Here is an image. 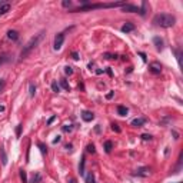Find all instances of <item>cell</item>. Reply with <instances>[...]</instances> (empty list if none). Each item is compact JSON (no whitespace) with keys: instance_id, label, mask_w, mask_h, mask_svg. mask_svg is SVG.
Wrapping results in <instances>:
<instances>
[{"instance_id":"4","label":"cell","mask_w":183,"mask_h":183,"mask_svg":"<svg viewBox=\"0 0 183 183\" xmlns=\"http://www.w3.org/2000/svg\"><path fill=\"white\" fill-rule=\"evenodd\" d=\"M149 70L152 72V73H155V75H159L162 72V66H160V63H158V62H153V63L149 65Z\"/></svg>"},{"instance_id":"37","label":"cell","mask_w":183,"mask_h":183,"mask_svg":"<svg viewBox=\"0 0 183 183\" xmlns=\"http://www.w3.org/2000/svg\"><path fill=\"white\" fill-rule=\"evenodd\" d=\"M60 142V136H57L56 139H55V140H53V143H59Z\"/></svg>"},{"instance_id":"11","label":"cell","mask_w":183,"mask_h":183,"mask_svg":"<svg viewBox=\"0 0 183 183\" xmlns=\"http://www.w3.org/2000/svg\"><path fill=\"white\" fill-rule=\"evenodd\" d=\"M135 30V25H132V23H126V25L122 26V32L123 33H130V32Z\"/></svg>"},{"instance_id":"23","label":"cell","mask_w":183,"mask_h":183,"mask_svg":"<svg viewBox=\"0 0 183 183\" xmlns=\"http://www.w3.org/2000/svg\"><path fill=\"white\" fill-rule=\"evenodd\" d=\"M52 90L55 92V93H59V92H60V86L57 85L56 82H53V83H52Z\"/></svg>"},{"instance_id":"16","label":"cell","mask_w":183,"mask_h":183,"mask_svg":"<svg viewBox=\"0 0 183 183\" xmlns=\"http://www.w3.org/2000/svg\"><path fill=\"white\" fill-rule=\"evenodd\" d=\"M148 9H149L148 2H143V3H142V7H139V13H140L142 16H145V15H146V12H148Z\"/></svg>"},{"instance_id":"12","label":"cell","mask_w":183,"mask_h":183,"mask_svg":"<svg viewBox=\"0 0 183 183\" xmlns=\"http://www.w3.org/2000/svg\"><path fill=\"white\" fill-rule=\"evenodd\" d=\"M0 156H2V165L6 166V165H7V155H6L3 146H0Z\"/></svg>"},{"instance_id":"13","label":"cell","mask_w":183,"mask_h":183,"mask_svg":"<svg viewBox=\"0 0 183 183\" xmlns=\"http://www.w3.org/2000/svg\"><path fill=\"white\" fill-rule=\"evenodd\" d=\"M7 37H9L10 40H17V39H19V32L17 30H9L7 32Z\"/></svg>"},{"instance_id":"39","label":"cell","mask_w":183,"mask_h":183,"mask_svg":"<svg viewBox=\"0 0 183 183\" xmlns=\"http://www.w3.org/2000/svg\"><path fill=\"white\" fill-rule=\"evenodd\" d=\"M140 56H142L143 62H146V56H145V53H140Z\"/></svg>"},{"instance_id":"25","label":"cell","mask_w":183,"mask_h":183,"mask_svg":"<svg viewBox=\"0 0 183 183\" xmlns=\"http://www.w3.org/2000/svg\"><path fill=\"white\" fill-rule=\"evenodd\" d=\"M87 152H89V153H95V152H96V150H95V145H93V143L87 145Z\"/></svg>"},{"instance_id":"24","label":"cell","mask_w":183,"mask_h":183,"mask_svg":"<svg viewBox=\"0 0 183 183\" xmlns=\"http://www.w3.org/2000/svg\"><path fill=\"white\" fill-rule=\"evenodd\" d=\"M29 92H30V96L35 97V95H36V86L33 85V83H30V86H29Z\"/></svg>"},{"instance_id":"36","label":"cell","mask_w":183,"mask_h":183,"mask_svg":"<svg viewBox=\"0 0 183 183\" xmlns=\"http://www.w3.org/2000/svg\"><path fill=\"white\" fill-rule=\"evenodd\" d=\"M55 119H56V116L50 117V119H49V120H47V125H52V123H53V120H55Z\"/></svg>"},{"instance_id":"8","label":"cell","mask_w":183,"mask_h":183,"mask_svg":"<svg viewBox=\"0 0 183 183\" xmlns=\"http://www.w3.org/2000/svg\"><path fill=\"white\" fill-rule=\"evenodd\" d=\"M82 119L85 120V122H92L93 119H95V115L89 110H85V112H82Z\"/></svg>"},{"instance_id":"21","label":"cell","mask_w":183,"mask_h":183,"mask_svg":"<svg viewBox=\"0 0 183 183\" xmlns=\"http://www.w3.org/2000/svg\"><path fill=\"white\" fill-rule=\"evenodd\" d=\"M20 179L23 183H27V175H26V170L20 169Z\"/></svg>"},{"instance_id":"22","label":"cell","mask_w":183,"mask_h":183,"mask_svg":"<svg viewBox=\"0 0 183 183\" xmlns=\"http://www.w3.org/2000/svg\"><path fill=\"white\" fill-rule=\"evenodd\" d=\"M60 86L65 89V90H67V92H70V86H69V83H67L66 80H60Z\"/></svg>"},{"instance_id":"29","label":"cell","mask_w":183,"mask_h":183,"mask_svg":"<svg viewBox=\"0 0 183 183\" xmlns=\"http://www.w3.org/2000/svg\"><path fill=\"white\" fill-rule=\"evenodd\" d=\"M142 139L143 140H152V136L150 135H142Z\"/></svg>"},{"instance_id":"32","label":"cell","mask_w":183,"mask_h":183,"mask_svg":"<svg viewBox=\"0 0 183 183\" xmlns=\"http://www.w3.org/2000/svg\"><path fill=\"white\" fill-rule=\"evenodd\" d=\"M5 85H6V82L3 80V79H0V92L3 90V87H5Z\"/></svg>"},{"instance_id":"5","label":"cell","mask_w":183,"mask_h":183,"mask_svg":"<svg viewBox=\"0 0 183 183\" xmlns=\"http://www.w3.org/2000/svg\"><path fill=\"white\" fill-rule=\"evenodd\" d=\"M135 176H143V178H148L149 175H150V169L149 168H139L136 172L133 173Z\"/></svg>"},{"instance_id":"26","label":"cell","mask_w":183,"mask_h":183,"mask_svg":"<svg viewBox=\"0 0 183 183\" xmlns=\"http://www.w3.org/2000/svg\"><path fill=\"white\" fill-rule=\"evenodd\" d=\"M65 73H66V75H72V73H73V69H72L70 66H66L65 67Z\"/></svg>"},{"instance_id":"18","label":"cell","mask_w":183,"mask_h":183,"mask_svg":"<svg viewBox=\"0 0 183 183\" xmlns=\"http://www.w3.org/2000/svg\"><path fill=\"white\" fill-rule=\"evenodd\" d=\"M175 55H176V59H178V63H179V67H182V52L176 49L175 50Z\"/></svg>"},{"instance_id":"27","label":"cell","mask_w":183,"mask_h":183,"mask_svg":"<svg viewBox=\"0 0 183 183\" xmlns=\"http://www.w3.org/2000/svg\"><path fill=\"white\" fill-rule=\"evenodd\" d=\"M62 5H63V7H70V6H72V2H70V0H69V2H67V0H65Z\"/></svg>"},{"instance_id":"14","label":"cell","mask_w":183,"mask_h":183,"mask_svg":"<svg viewBox=\"0 0 183 183\" xmlns=\"http://www.w3.org/2000/svg\"><path fill=\"white\" fill-rule=\"evenodd\" d=\"M85 165H86V159L83 156L80 159V165H79V173H80L82 176H85Z\"/></svg>"},{"instance_id":"20","label":"cell","mask_w":183,"mask_h":183,"mask_svg":"<svg viewBox=\"0 0 183 183\" xmlns=\"http://www.w3.org/2000/svg\"><path fill=\"white\" fill-rule=\"evenodd\" d=\"M40 180H42L40 173H35L33 175V179H32V183H40Z\"/></svg>"},{"instance_id":"34","label":"cell","mask_w":183,"mask_h":183,"mask_svg":"<svg viewBox=\"0 0 183 183\" xmlns=\"http://www.w3.org/2000/svg\"><path fill=\"white\" fill-rule=\"evenodd\" d=\"M20 132H22V125H19L17 129H16V135H17V136H20Z\"/></svg>"},{"instance_id":"41","label":"cell","mask_w":183,"mask_h":183,"mask_svg":"<svg viewBox=\"0 0 183 183\" xmlns=\"http://www.w3.org/2000/svg\"><path fill=\"white\" fill-rule=\"evenodd\" d=\"M5 110V106H0V112H3Z\"/></svg>"},{"instance_id":"19","label":"cell","mask_w":183,"mask_h":183,"mask_svg":"<svg viewBox=\"0 0 183 183\" xmlns=\"http://www.w3.org/2000/svg\"><path fill=\"white\" fill-rule=\"evenodd\" d=\"M113 149V143L110 142V140H107V142H105V150H106V153H110Z\"/></svg>"},{"instance_id":"33","label":"cell","mask_w":183,"mask_h":183,"mask_svg":"<svg viewBox=\"0 0 183 183\" xmlns=\"http://www.w3.org/2000/svg\"><path fill=\"white\" fill-rule=\"evenodd\" d=\"M113 95H115V92H113V90H110V92H109V93H107V95H106V99H112V97H113Z\"/></svg>"},{"instance_id":"9","label":"cell","mask_w":183,"mask_h":183,"mask_svg":"<svg viewBox=\"0 0 183 183\" xmlns=\"http://www.w3.org/2000/svg\"><path fill=\"white\" fill-rule=\"evenodd\" d=\"M145 123H146V119H145V117H136V119H133V120H132V126L142 127Z\"/></svg>"},{"instance_id":"7","label":"cell","mask_w":183,"mask_h":183,"mask_svg":"<svg viewBox=\"0 0 183 183\" xmlns=\"http://www.w3.org/2000/svg\"><path fill=\"white\" fill-rule=\"evenodd\" d=\"M10 7H12V5L9 2H2V3H0V16L6 15L7 12L10 10Z\"/></svg>"},{"instance_id":"38","label":"cell","mask_w":183,"mask_h":183,"mask_svg":"<svg viewBox=\"0 0 183 183\" xmlns=\"http://www.w3.org/2000/svg\"><path fill=\"white\" fill-rule=\"evenodd\" d=\"M5 60H6V57H5V56H2V57H0V65H2V63H3Z\"/></svg>"},{"instance_id":"35","label":"cell","mask_w":183,"mask_h":183,"mask_svg":"<svg viewBox=\"0 0 183 183\" xmlns=\"http://www.w3.org/2000/svg\"><path fill=\"white\" fill-rule=\"evenodd\" d=\"M63 130H65V132H70V130H72V126H67V125H66V126L63 127Z\"/></svg>"},{"instance_id":"1","label":"cell","mask_w":183,"mask_h":183,"mask_svg":"<svg viewBox=\"0 0 183 183\" xmlns=\"http://www.w3.org/2000/svg\"><path fill=\"white\" fill-rule=\"evenodd\" d=\"M153 23L159 27H165V29H168V27H172L175 26L176 23V17L173 15H169V13H159L153 17Z\"/></svg>"},{"instance_id":"28","label":"cell","mask_w":183,"mask_h":183,"mask_svg":"<svg viewBox=\"0 0 183 183\" xmlns=\"http://www.w3.org/2000/svg\"><path fill=\"white\" fill-rule=\"evenodd\" d=\"M37 145H39V148H40L42 153H47V149H46L45 146H43V145H42V143H37Z\"/></svg>"},{"instance_id":"31","label":"cell","mask_w":183,"mask_h":183,"mask_svg":"<svg viewBox=\"0 0 183 183\" xmlns=\"http://www.w3.org/2000/svg\"><path fill=\"white\" fill-rule=\"evenodd\" d=\"M112 129H113V130H115V132H117V133L120 132V127L117 126V125H112Z\"/></svg>"},{"instance_id":"3","label":"cell","mask_w":183,"mask_h":183,"mask_svg":"<svg viewBox=\"0 0 183 183\" xmlns=\"http://www.w3.org/2000/svg\"><path fill=\"white\" fill-rule=\"evenodd\" d=\"M63 42H65V35H63V33H57V36L55 37L53 49H55V50H60L62 46H63Z\"/></svg>"},{"instance_id":"40","label":"cell","mask_w":183,"mask_h":183,"mask_svg":"<svg viewBox=\"0 0 183 183\" xmlns=\"http://www.w3.org/2000/svg\"><path fill=\"white\" fill-rule=\"evenodd\" d=\"M69 183H76V180H75V179H70V180H69Z\"/></svg>"},{"instance_id":"10","label":"cell","mask_w":183,"mask_h":183,"mask_svg":"<svg viewBox=\"0 0 183 183\" xmlns=\"http://www.w3.org/2000/svg\"><path fill=\"white\" fill-rule=\"evenodd\" d=\"M153 43H155V46H156V49H158V50H162V49H163V40L159 37V36L153 37Z\"/></svg>"},{"instance_id":"17","label":"cell","mask_w":183,"mask_h":183,"mask_svg":"<svg viewBox=\"0 0 183 183\" xmlns=\"http://www.w3.org/2000/svg\"><path fill=\"white\" fill-rule=\"evenodd\" d=\"M86 183H96V180H95V175H93V172H89L86 175Z\"/></svg>"},{"instance_id":"15","label":"cell","mask_w":183,"mask_h":183,"mask_svg":"<svg viewBox=\"0 0 183 183\" xmlns=\"http://www.w3.org/2000/svg\"><path fill=\"white\" fill-rule=\"evenodd\" d=\"M127 112H129V110H127L126 106H122V105L117 106V113H119V116H127Z\"/></svg>"},{"instance_id":"30","label":"cell","mask_w":183,"mask_h":183,"mask_svg":"<svg viewBox=\"0 0 183 183\" xmlns=\"http://www.w3.org/2000/svg\"><path fill=\"white\" fill-rule=\"evenodd\" d=\"M72 57H73L75 60H79V53H77V52H73V53H72Z\"/></svg>"},{"instance_id":"2","label":"cell","mask_w":183,"mask_h":183,"mask_svg":"<svg viewBox=\"0 0 183 183\" xmlns=\"http://www.w3.org/2000/svg\"><path fill=\"white\" fill-rule=\"evenodd\" d=\"M43 35H45V33H43V32H40L39 35H36L35 37H32L30 40L26 43V46L23 47V50H22V53H20V59H22V60H23V59H26V57H27L32 53V50L37 47V45H39V43H40V40L43 39Z\"/></svg>"},{"instance_id":"6","label":"cell","mask_w":183,"mask_h":183,"mask_svg":"<svg viewBox=\"0 0 183 183\" xmlns=\"http://www.w3.org/2000/svg\"><path fill=\"white\" fill-rule=\"evenodd\" d=\"M122 10L123 12H129V13H139V7L135 5H129V3H126V5L122 6Z\"/></svg>"},{"instance_id":"42","label":"cell","mask_w":183,"mask_h":183,"mask_svg":"<svg viewBox=\"0 0 183 183\" xmlns=\"http://www.w3.org/2000/svg\"><path fill=\"white\" fill-rule=\"evenodd\" d=\"M178 183H180V182H178Z\"/></svg>"}]
</instances>
